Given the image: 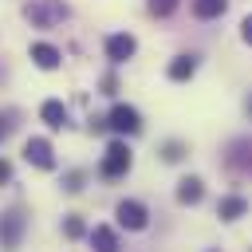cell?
<instances>
[{
	"mask_svg": "<svg viewBox=\"0 0 252 252\" xmlns=\"http://www.w3.org/2000/svg\"><path fill=\"white\" fill-rule=\"evenodd\" d=\"M24 16H28L35 28H55V24H63V20L71 16V8H67L63 0H32V4L24 8Z\"/></svg>",
	"mask_w": 252,
	"mask_h": 252,
	"instance_id": "1",
	"label": "cell"
},
{
	"mask_svg": "<svg viewBox=\"0 0 252 252\" xmlns=\"http://www.w3.org/2000/svg\"><path fill=\"white\" fill-rule=\"evenodd\" d=\"M24 228H28V213H24L20 205H16V209H8V213L0 217V248H20Z\"/></svg>",
	"mask_w": 252,
	"mask_h": 252,
	"instance_id": "2",
	"label": "cell"
},
{
	"mask_svg": "<svg viewBox=\"0 0 252 252\" xmlns=\"http://www.w3.org/2000/svg\"><path fill=\"white\" fill-rule=\"evenodd\" d=\"M130 161H134V158H130V146H126V142H110L106 154H102V161H98V173H102V177H122V173L130 169Z\"/></svg>",
	"mask_w": 252,
	"mask_h": 252,
	"instance_id": "3",
	"label": "cell"
},
{
	"mask_svg": "<svg viewBox=\"0 0 252 252\" xmlns=\"http://www.w3.org/2000/svg\"><path fill=\"white\" fill-rule=\"evenodd\" d=\"M106 126H110L114 134H138V130H142V118H138L134 106H114L110 118H106Z\"/></svg>",
	"mask_w": 252,
	"mask_h": 252,
	"instance_id": "4",
	"label": "cell"
},
{
	"mask_svg": "<svg viewBox=\"0 0 252 252\" xmlns=\"http://www.w3.org/2000/svg\"><path fill=\"white\" fill-rule=\"evenodd\" d=\"M24 158H28L32 165H39V169H51V165H55V150H51L47 138H28V142H24Z\"/></svg>",
	"mask_w": 252,
	"mask_h": 252,
	"instance_id": "5",
	"label": "cell"
},
{
	"mask_svg": "<svg viewBox=\"0 0 252 252\" xmlns=\"http://www.w3.org/2000/svg\"><path fill=\"white\" fill-rule=\"evenodd\" d=\"M114 213H118V224H122V228H134V232L146 228V220H150V213H146L142 201H118Z\"/></svg>",
	"mask_w": 252,
	"mask_h": 252,
	"instance_id": "6",
	"label": "cell"
},
{
	"mask_svg": "<svg viewBox=\"0 0 252 252\" xmlns=\"http://www.w3.org/2000/svg\"><path fill=\"white\" fill-rule=\"evenodd\" d=\"M134 51H138V39L126 35V32H118V35L106 39V59L110 63H126V59H134Z\"/></svg>",
	"mask_w": 252,
	"mask_h": 252,
	"instance_id": "7",
	"label": "cell"
},
{
	"mask_svg": "<svg viewBox=\"0 0 252 252\" xmlns=\"http://www.w3.org/2000/svg\"><path fill=\"white\" fill-rule=\"evenodd\" d=\"M39 118H43L51 130H63V126H67V106H63L59 98H47V102L39 106Z\"/></svg>",
	"mask_w": 252,
	"mask_h": 252,
	"instance_id": "8",
	"label": "cell"
},
{
	"mask_svg": "<svg viewBox=\"0 0 252 252\" xmlns=\"http://www.w3.org/2000/svg\"><path fill=\"white\" fill-rule=\"evenodd\" d=\"M32 59H35V67H43V71H55L59 67V47H51V43H32Z\"/></svg>",
	"mask_w": 252,
	"mask_h": 252,
	"instance_id": "9",
	"label": "cell"
},
{
	"mask_svg": "<svg viewBox=\"0 0 252 252\" xmlns=\"http://www.w3.org/2000/svg\"><path fill=\"white\" fill-rule=\"evenodd\" d=\"M201 197H205L201 177H181V181H177V201H181V205H197Z\"/></svg>",
	"mask_w": 252,
	"mask_h": 252,
	"instance_id": "10",
	"label": "cell"
},
{
	"mask_svg": "<svg viewBox=\"0 0 252 252\" xmlns=\"http://www.w3.org/2000/svg\"><path fill=\"white\" fill-rule=\"evenodd\" d=\"M91 252H118V236H114V228L98 224V228L91 232Z\"/></svg>",
	"mask_w": 252,
	"mask_h": 252,
	"instance_id": "11",
	"label": "cell"
},
{
	"mask_svg": "<svg viewBox=\"0 0 252 252\" xmlns=\"http://www.w3.org/2000/svg\"><path fill=\"white\" fill-rule=\"evenodd\" d=\"M193 71H197V55H177V59L169 63V79H173V83L193 79Z\"/></svg>",
	"mask_w": 252,
	"mask_h": 252,
	"instance_id": "12",
	"label": "cell"
},
{
	"mask_svg": "<svg viewBox=\"0 0 252 252\" xmlns=\"http://www.w3.org/2000/svg\"><path fill=\"white\" fill-rule=\"evenodd\" d=\"M244 209H248V201H244V197H220L217 217H220V220H236V217H244Z\"/></svg>",
	"mask_w": 252,
	"mask_h": 252,
	"instance_id": "13",
	"label": "cell"
},
{
	"mask_svg": "<svg viewBox=\"0 0 252 252\" xmlns=\"http://www.w3.org/2000/svg\"><path fill=\"white\" fill-rule=\"evenodd\" d=\"M224 8H228V0H193L197 20H217V16H224Z\"/></svg>",
	"mask_w": 252,
	"mask_h": 252,
	"instance_id": "14",
	"label": "cell"
},
{
	"mask_svg": "<svg viewBox=\"0 0 252 252\" xmlns=\"http://www.w3.org/2000/svg\"><path fill=\"white\" fill-rule=\"evenodd\" d=\"M181 0H146V8H150V16H169L173 8H177Z\"/></svg>",
	"mask_w": 252,
	"mask_h": 252,
	"instance_id": "15",
	"label": "cell"
},
{
	"mask_svg": "<svg viewBox=\"0 0 252 252\" xmlns=\"http://www.w3.org/2000/svg\"><path fill=\"white\" fill-rule=\"evenodd\" d=\"M161 158H165V161H181V158H185V146H181V142H165V146H161Z\"/></svg>",
	"mask_w": 252,
	"mask_h": 252,
	"instance_id": "16",
	"label": "cell"
},
{
	"mask_svg": "<svg viewBox=\"0 0 252 252\" xmlns=\"http://www.w3.org/2000/svg\"><path fill=\"white\" fill-rule=\"evenodd\" d=\"M63 236L79 240V236H83V220H79V217H67V220H63Z\"/></svg>",
	"mask_w": 252,
	"mask_h": 252,
	"instance_id": "17",
	"label": "cell"
},
{
	"mask_svg": "<svg viewBox=\"0 0 252 252\" xmlns=\"http://www.w3.org/2000/svg\"><path fill=\"white\" fill-rule=\"evenodd\" d=\"M63 189H67V193H79V189H83V173H67V177H63Z\"/></svg>",
	"mask_w": 252,
	"mask_h": 252,
	"instance_id": "18",
	"label": "cell"
},
{
	"mask_svg": "<svg viewBox=\"0 0 252 252\" xmlns=\"http://www.w3.org/2000/svg\"><path fill=\"white\" fill-rule=\"evenodd\" d=\"M12 126H16V122H12V110H0V142L12 134Z\"/></svg>",
	"mask_w": 252,
	"mask_h": 252,
	"instance_id": "19",
	"label": "cell"
},
{
	"mask_svg": "<svg viewBox=\"0 0 252 252\" xmlns=\"http://www.w3.org/2000/svg\"><path fill=\"white\" fill-rule=\"evenodd\" d=\"M240 35H244V43H252V16H244V24H240Z\"/></svg>",
	"mask_w": 252,
	"mask_h": 252,
	"instance_id": "20",
	"label": "cell"
},
{
	"mask_svg": "<svg viewBox=\"0 0 252 252\" xmlns=\"http://www.w3.org/2000/svg\"><path fill=\"white\" fill-rule=\"evenodd\" d=\"M4 181H12V165L0 158V185H4Z\"/></svg>",
	"mask_w": 252,
	"mask_h": 252,
	"instance_id": "21",
	"label": "cell"
},
{
	"mask_svg": "<svg viewBox=\"0 0 252 252\" xmlns=\"http://www.w3.org/2000/svg\"><path fill=\"white\" fill-rule=\"evenodd\" d=\"M114 87H118V83H114V75H106V79H102V94H114Z\"/></svg>",
	"mask_w": 252,
	"mask_h": 252,
	"instance_id": "22",
	"label": "cell"
}]
</instances>
